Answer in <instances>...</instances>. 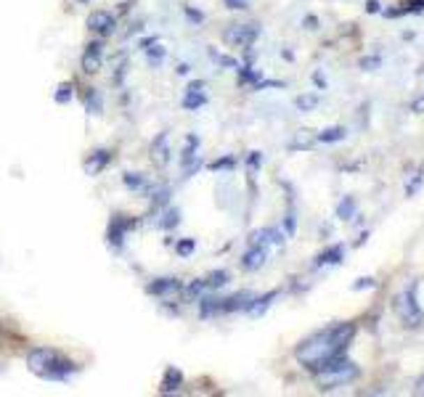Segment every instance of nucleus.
I'll list each match as a JSON object with an SVG mask.
<instances>
[{"label":"nucleus","instance_id":"obj_10","mask_svg":"<svg viewBox=\"0 0 424 397\" xmlns=\"http://www.w3.org/2000/svg\"><path fill=\"white\" fill-rule=\"evenodd\" d=\"M207 85L204 82H191L188 85V91H186L183 95V106L186 109H199V106L207 104Z\"/></svg>","mask_w":424,"mask_h":397},{"label":"nucleus","instance_id":"obj_28","mask_svg":"<svg viewBox=\"0 0 424 397\" xmlns=\"http://www.w3.org/2000/svg\"><path fill=\"white\" fill-rule=\"evenodd\" d=\"M172 225H178V212H170L167 220H165V228H172Z\"/></svg>","mask_w":424,"mask_h":397},{"label":"nucleus","instance_id":"obj_30","mask_svg":"<svg viewBox=\"0 0 424 397\" xmlns=\"http://www.w3.org/2000/svg\"><path fill=\"white\" fill-rule=\"evenodd\" d=\"M414 111L424 114V95H422V98H416V101H414Z\"/></svg>","mask_w":424,"mask_h":397},{"label":"nucleus","instance_id":"obj_24","mask_svg":"<svg viewBox=\"0 0 424 397\" xmlns=\"http://www.w3.org/2000/svg\"><path fill=\"white\" fill-rule=\"evenodd\" d=\"M228 8H234V11H244V8H250V0H223Z\"/></svg>","mask_w":424,"mask_h":397},{"label":"nucleus","instance_id":"obj_5","mask_svg":"<svg viewBox=\"0 0 424 397\" xmlns=\"http://www.w3.org/2000/svg\"><path fill=\"white\" fill-rule=\"evenodd\" d=\"M257 35H260L257 24H234L225 32V42H231L236 48H250Z\"/></svg>","mask_w":424,"mask_h":397},{"label":"nucleus","instance_id":"obj_32","mask_svg":"<svg viewBox=\"0 0 424 397\" xmlns=\"http://www.w3.org/2000/svg\"><path fill=\"white\" fill-rule=\"evenodd\" d=\"M75 3H88V0H75Z\"/></svg>","mask_w":424,"mask_h":397},{"label":"nucleus","instance_id":"obj_21","mask_svg":"<svg viewBox=\"0 0 424 397\" xmlns=\"http://www.w3.org/2000/svg\"><path fill=\"white\" fill-rule=\"evenodd\" d=\"M146 53H149V61H151V64H162V59H165V48H162V45L146 48Z\"/></svg>","mask_w":424,"mask_h":397},{"label":"nucleus","instance_id":"obj_13","mask_svg":"<svg viewBox=\"0 0 424 397\" xmlns=\"http://www.w3.org/2000/svg\"><path fill=\"white\" fill-rule=\"evenodd\" d=\"M342 254H344V249L337 244V247H331V249H326L324 254H318V260H316V267H321V265H340L342 263Z\"/></svg>","mask_w":424,"mask_h":397},{"label":"nucleus","instance_id":"obj_19","mask_svg":"<svg viewBox=\"0 0 424 397\" xmlns=\"http://www.w3.org/2000/svg\"><path fill=\"white\" fill-rule=\"evenodd\" d=\"M125 185H128V188H135V191L144 188L146 185L144 175H141V172H128V175H125Z\"/></svg>","mask_w":424,"mask_h":397},{"label":"nucleus","instance_id":"obj_8","mask_svg":"<svg viewBox=\"0 0 424 397\" xmlns=\"http://www.w3.org/2000/svg\"><path fill=\"white\" fill-rule=\"evenodd\" d=\"M114 24H117V19L112 16L109 11H93L91 16H88V29L91 32H96V35H112L114 32Z\"/></svg>","mask_w":424,"mask_h":397},{"label":"nucleus","instance_id":"obj_3","mask_svg":"<svg viewBox=\"0 0 424 397\" xmlns=\"http://www.w3.org/2000/svg\"><path fill=\"white\" fill-rule=\"evenodd\" d=\"M358 366L353 360H344L342 355L334 357L331 363H326L324 368H318L313 376L321 389H334V387H342V384H350L353 379H358Z\"/></svg>","mask_w":424,"mask_h":397},{"label":"nucleus","instance_id":"obj_4","mask_svg":"<svg viewBox=\"0 0 424 397\" xmlns=\"http://www.w3.org/2000/svg\"><path fill=\"white\" fill-rule=\"evenodd\" d=\"M393 310H395V316L400 318L403 326H409V329H419V326H424V313H422V307H419V302H416V291H414V286H409V289H403L400 294H395Z\"/></svg>","mask_w":424,"mask_h":397},{"label":"nucleus","instance_id":"obj_15","mask_svg":"<svg viewBox=\"0 0 424 397\" xmlns=\"http://www.w3.org/2000/svg\"><path fill=\"white\" fill-rule=\"evenodd\" d=\"M344 135H347L344 127H326L324 132H318V141L321 143H334V141H342Z\"/></svg>","mask_w":424,"mask_h":397},{"label":"nucleus","instance_id":"obj_12","mask_svg":"<svg viewBox=\"0 0 424 397\" xmlns=\"http://www.w3.org/2000/svg\"><path fill=\"white\" fill-rule=\"evenodd\" d=\"M109 162H112V154H109V151H96V154H91V159L85 162V172H88V175H98Z\"/></svg>","mask_w":424,"mask_h":397},{"label":"nucleus","instance_id":"obj_2","mask_svg":"<svg viewBox=\"0 0 424 397\" xmlns=\"http://www.w3.org/2000/svg\"><path fill=\"white\" fill-rule=\"evenodd\" d=\"M26 368L32 371L43 382H69L80 366L61 350L53 347H32L26 352Z\"/></svg>","mask_w":424,"mask_h":397},{"label":"nucleus","instance_id":"obj_17","mask_svg":"<svg viewBox=\"0 0 424 397\" xmlns=\"http://www.w3.org/2000/svg\"><path fill=\"white\" fill-rule=\"evenodd\" d=\"M53 98H56V104H69L72 101V82H61Z\"/></svg>","mask_w":424,"mask_h":397},{"label":"nucleus","instance_id":"obj_26","mask_svg":"<svg viewBox=\"0 0 424 397\" xmlns=\"http://www.w3.org/2000/svg\"><path fill=\"white\" fill-rule=\"evenodd\" d=\"M371 286H377V281L374 278H361L358 283H353V289L361 291V289H371Z\"/></svg>","mask_w":424,"mask_h":397},{"label":"nucleus","instance_id":"obj_20","mask_svg":"<svg viewBox=\"0 0 424 397\" xmlns=\"http://www.w3.org/2000/svg\"><path fill=\"white\" fill-rule=\"evenodd\" d=\"M194 247H197V244H194V238H183V241H178V247H175V251H178L181 257H188V254L194 251Z\"/></svg>","mask_w":424,"mask_h":397},{"label":"nucleus","instance_id":"obj_1","mask_svg":"<svg viewBox=\"0 0 424 397\" xmlns=\"http://www.w3.org/2000/svg\"><path fill=\"white\" fill-rule=\"evenodd\" d=\"M356 336V326L353 323H337L329 329L316 331L313 336H308L305 342L297 347V360L300 366L308 368L310 373H316L318 368H324L326 363H331L334 357H340L347 350V344Z\"/></svg>","mask_w":424,"mask_h":397},{"label":"nucleus","instance_id":"obj_6","mask_svg":"<svg viewBox=\"0 0 424 397\" xmlns=\"http://www.w3.org/2000/svg\"><path fill=\"white\" fill-rule=\"evenodd\" d=\"M132 225H135V220L132 217H125V215H114L112 217V223H109V244L112 247H122V241H125V236H128V231H130Z\"/></svg>","mask_w":424,"mask_h":397},{"label":"nucleus","instance_id":"obj_22","mask_svg":"<svg viewBox=\"0 0 424 397\" xmlns=\"http://www.w3.org/2000/svg\"><path fill=\"white\" fill-rule=\"evenodd\" d=\"M167 138H165V135H159V141H157V146H154V151H159L157 154V159L159 162H162V164H165V162H167Z\"/></svg>","mask_w":424,"mask_h":397},{"label":"nucleus","instance_id":"obj_9","mask_svg":"<svg viewBox=\"0 0 424 397\" xmlns=\"http://www.w3.org/2000/svg\"><path fill=\"white\" fill-rule=\"evenodd\" d=\"M149 294H154V297H167V294H178V291H183V283L178 281V278H157L154 283H149Z\"/></svg>","mask_w":424,"mask_h":397},{"label":"nucleus","instance_id":"obj_25","mask_svg":"<svg viewBox=\"0 0 424 397\" xmlns=\"http://www.w3.org/2000/svg\"><path fill=\"white\" fill-rule=\"evenodd\" d=\"M356 210V204H353V198H344L342 204H340V217H344L347 220V215Z\"/></svg>","mask_w":424,"mask_h":397},{"label":"nucleus","instance_id":"obj_23","mask_svg":"<svg viewBox=\"0 0 424 397\" xmlns=\"http://www.w3.org/2000/svg\"><path fill=\"white\" fill-rule=\"evenodd\" d=\"M93 106V114H98L101 111V98H98V93L96 91H91L88 93V109Z\"/></svg>","mask_w":424,"mask_h":397},{"label":"nucleus","instance_id":"obj_31","mask_svg":"<svg viewBox=\"0 0 424 397\" xmlns=\"http://www.w3.org/2000/svg\"><path fill=\"white\" fill-rule=\"evenodd\" d=\"M366 11L377 13V11H379V3H377V0H369V3H366Z\"/></svg>","mask_w":424,"mask_h":397},{"label":"nucleus","instance_id":"obj_11","mask_svg":"<svg viewBox=\"0 0 424 397\" xmlns=\"http://www.w3.org/2000/svg\"><path fill=\"white\" fill-rule=\"evenodd\" d=\"M181 384H183V373L178 368H167L165 371V379H162V387H159V392L162 395H170L175 389H181Z\"/></svg>","mask_w":424,"mask_h":397},{"label":"nucleus","instance_id":"obj_14","mask_svg":"<svg viewBox=\"0 0 424 397\" xmlns=\"http://www.w3.org/2000/svg\"><path fill=\"white\" fill-rule=\"evenodd\" d=\"M276 297H278V291H271V294H265V297H260V299H252L250 313H252V316H260L265 307H271V302H273Z\"/></svg>","mask_w":424,"mask_h":397},{"label":"nucleus","instance_id":"obj_7","mask_svg":"<svg viewBox=\"0 0 424 397\" xmlns=\"http://www.w3.org/2000/svg\"><path fill=\"white\" fill-rule=\"evenodd\" d=\"M104 64V45L96 40V42H88V48L82 53V72L85 75H96Z\"/></svg>","mask_w":424,"mask_h":397},{"label":"nucleus","instance_id":"obj_16","mask_svg":"<svg viewBox=\"0 0 424 397\" xmlns=\"http://www.w3.org/2000/svg\"><path fill=\"white\" fill-rule=\"evenodd\" d=\"M204 283H207V289H218V286L228 283V273H225V270H215L212 276L204 278Z\"/></svg>","mask_w":424,"mask_h":397},{"label":"nucleus","instance_id":"obj_18","mask_svg":"<svg viewBox=\"0 0 424 397\" xmlns=\"http://www.w3.org/2000/svg\"><path fill=\"white\" fill-rule=\"evenodd\" d=\"M316 104H318V95H313V93H305V95L297 98V109H300V111H310Z\"/></svg>","mask_w":424,"mask_h":397},{"label":"nucleus","instance_id":"obj_29","mask_svg":"<svg viewBox=\"0 0 424 397\" xmlns=\"http://www.w3.org/2000/svg\"><path fill=\"white\" fill-rule=\"evenodd\" d=\"M414 392H416V395H424V376H422V379H416V384H414Z\"/></svg>","mask_w":424,"mask_h":397},{"label":"nucleus","instance_id":"obj_27","mask_svg":"<svg viewBox=\"0 0 424 397\" xmlns=\"http://www.w3.org/2000/svg\"><path fill=\"white\" fill-rule=\"evenodd\" d=\"M223 167H234V159H220L212 164V170H223Z\"/></svg>","mask_w":424,"mask_h":397}]
</instances>
